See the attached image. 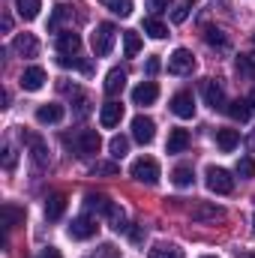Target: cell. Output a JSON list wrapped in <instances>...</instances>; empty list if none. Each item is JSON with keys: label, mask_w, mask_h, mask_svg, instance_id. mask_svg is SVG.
I'll list each match as a JSON object with an SVG mask.
<instances>
[{"label": "cell", "mask_w": 255, "mask_h": 258, "mask_svg": "<svg viewBox=\"0 0 255 258\" xmlns=\"http://www.w3.org/2000/svg\"><path fill=\"white\" fill-rule=\"evenodd\" d=\"M129 174H132L138 183L153 186V183H159V162H156L153 156H138V159L129 165Z\"/></svg>", "instance_id": "obj_1"}, {"label": "cell", "mask_w": 255, "mask_h": 258, "mask_svg": "<svg viewBox=\"0 0 255 258\" xmlns=\"http://www.w3.org/2000/svg\"><path fill=\"white\" fill-rule=\"evenodd\" d=\"M204 183H207V189L216 195H231L234 192V177L225 171V168H216V165H210L207 171H204Z\"/></svg>", "instance_id": "obj_2"}, {"label": "cell", "mask_w": 255, "mask_h": 258, "mask_svg": "<svg viewBox=\"0 0 255 258\" xmlns=\"http://www.w3.org/2000/svg\"><path fill=\"white\" fill-rule=\"evenodd\" d=\"M114 39H117V30H114V24H96L93 36H90L93 54H96V57H105V54H111V48H114Z\"/></svg>", "instance_id": "obj_3"}, {"label": "cell", "mask_w": 255, "mask_h": 258, "mask_svg": "<svg viewBox=\"0 0 255 258\" xmlns=\"http://www.w3.org/2000/svg\"><path fill=\"white\" fill-rule=\"evenodd\" d=\"M201 96H204V102H207L213 111L228 108V105H225V90H222V84L213 81V78H204V81H201Z\"/></svg>", "instance_id": "obj_4"}, {"label": "cell", "mask_w": 255, "mask_h": 258, "mask_svg": "<svg viewBox=\"0 0 255 258\" xmlns=\"http://www.w3.org/2000/svg\"><path fill=\"white\" fill-rule=\"evenodd\" d=\"M99 147H102V138H99L96 129H81V132L75 135V150H78L81 156H96Z\"/></svg>", "instance_id": "obj_5"}, {"label": "cell", "mask_w": 255, "mask_h": 258, "mask_svg": "<svg viewBox=\"0 0 255 258\" xmlns=\"http://www.w3.org/2000/svg\"><path fill=\"white\" fill-rule=\"evenodd\" d=\"M69 237L72 240H90V237H96V231H99V225H96V219L93 216H78V219H72L69 222Z\"/></svg>", "instance_id": "obj_6"}, {"label": "cell", "mask_w": 255, "mask_h": 258, "mask_svg": "<svg viewBox=\"0 0 255 258\" xmlns=\"http://www.w3.org/2000/svg\"><path fill=\"white\" fill-rule=\"evenodd\" d=\"M45 81H48V75H45V69H42V66H27V69L21 72V78H18L21 90H27V93L42 90V87H45Z\"/></svg>", "instance_id": "obj_7"}, {"label": "cell", "mask_w": 255, "mask_h": 258, "mask_svg": "<svg viewBox=\"0 0 255 258\" xmlns=\"http://www.w3.org/2000/svg\"><path fill=\"white\" fill-rule=\"evenodd\" d=\"M195 69V57H192L189 48H174L171 57H168V72L171 75H186Z\"/></svg>", "instance_id": "obj_8"}, {"label": "cell", "mask_w": 255, "mask_h": 258, "mask_svg": "<svg viewBox=\"0 0 255 258\" xmlns=\"http://www.w3.org/2000/svg\"><path fill=\"white\" fill-rule=\"evenodd\" d=\"M132 138H135L138 144H150V141L156 138V123H153L147 114L132 117Z\"/></svg>", "instance_id": "obj_9"}, {"label": "cell", "mask_w": 255, "mask_h": 258, "mask_svg": "<svg viewBox=\"0 0 255 258\" xmlns=\"http://www.w3.org/2000/svg\"><path fill=\"white\" fill-rule=\"evenodd\" d=\"M168 108H171L177 117H183V120L195 117V99H192L189 90H180V93H174V96H171V102H168Z\"/></svg>", "instance_id": "obj_10"}, {"label": "cell", "mask_w": 255, "mask_h": 258, "mask_svg": "<svg viewBox=\"0 0 255 258\" xmlns=\"http://www.w3.org/2000/svg\"><path fill=\"white\" fill-rule=\"evenodd\" d=\"M12 51H15L18 57H36V54H39V39H36L33 33H18V36L12 39Z\"/></svg>", "instance_id": "obj_11"}, {"label": "cell", "mask_w": 255, "mask_h": 258, "mask_svg": "<svg viewBox=\"0 0 255 258\" xmlns=\"http://www.w3.org/2000/svg\"><path fill=\"white\" fill-rule=\"evenodd\" d=\"M120 120H123V105L120 102H105L102 105V111H99V123L105 129H114V126H120Z\"/></svg>", "instance_id": "obj_12"}, {"label": "cell", "mask_w": 255, "mask_h": 258, "mask_svg": "<svg viewBox=\"0 0 255 258\" xmlns=\"http://www.w3.org/2000/svg\"><path fill=\"white\" fill-rule=\"evenodd\" d=\"M156 96H159L156 81H141V84L132 90V102H135V105H153V102H156Z\"/></svg>", "instance_id": "obj_13"}, {"label": "cell", "mask_w": 255, "mask_h": 258, "mask_svg": "<svg viewBox=\"0 0 255 258\" xmlns=\"http://www.w3.org/2000/svg\"><path fill=\"white\" fill-rule=\"evenodd\" d=\"M63 114H66L63 105H57V102H45V105L36 108V120H39V123H60Z\"/></svg>", "instance_id": "obj_14"}, {"label": "cell", "mask_w": 255, "mask_h": 258, "mask_svg": "<svg viewBox=\"0 0 255 258\" xmlns=\"http://www.w3.org/2000/svg\"><path fill=\"white\" fill-rule=\"evenodd\" d=\"M21 138L30 144V150H33V159H36V165H48V147H45V141L39 138V135H30V132H21Z\"/></svg>", "instance_id": "obj_15"}, {"label": "cell", "mask_w": 255, "mask_h": 258, "mask_svg": "<svg viewBox=\"0 0 255 258\" xmlns=\"http://www.w3.org/2000/svg\"><path fill=\"white\" fill-rule=\"evenodd\" d=\"M240 144V132L237 129H216V147L222 153H231Z\"/></svg>", "instance_id": "obj_16"}, {"label": "cell", "mask_w": 255, "mask_h": 258, "mask_svg": "<svg viewBox=\"0 0 255 258\" xmlns=\"http://www.w3.org/2000/svg\"><path fill=\"white\" fill-rule=\"evenodd\" d=\"M189 132H186V129H171V132H168V144H165V150H168V153H183V150H186V147H189Z\"/></svg>", "instance_id": "obj_17"}, {"label": "cell", "mask_w": 255, "mask_h": 258, "mask_svg": "<svg viewBox=\"0 0 255 258\" xmlns=\"http://www.w3.org/2000/svg\"><path fill=\"white\" fill-rule=\"evenodd\" d=\"M78 48H81V36L78 33H72V30L57 33V51L60 54H78Z\"/></svg>", "instance_id": "obj_18"}, {"label": "cell", "mask_w": 255, "mask_h": 258, "mask_svg": "<svg viewBox=\"0 0 255 258\" xmlns=\"http://www.w3.org/2000/svg\"><path fill=\"white\" fill-rule=\"evenodd\" d=\"M123 87H126V72L123 69H111L105 75V93L108 96H117V93H123Z\"/></svg>", "instance_id": "obj_19"}, {"label": "cell", "mask_w": 255, "mask_h": 258, "mask_svg": "<svg viewBox=\"0 0 255 258\" xmlns=\"http://www.w3.org/2000/svg\"><path fill=\"white\" fill-rule=\"evenodd\" d=\"M171 183H174L177 189H189L192 183H195V171H192V165H177V168L171 171Z\"/></svg>", "instance_id": "obj_20"}, {"label": "cell", "mask_w": 255, "mask_h": 258, "mask_svg": "<svg viewBox=\"0 0 255 258\" xmlns=\"http://www.w3.org/2000/svg\"><path fill=\"white\" fill-rule=\"evenodd\" d=\"M234 120H240V123H246L249 120V114H252V105H249V99H234L228 108H225Z\"/></svg>", "instance_id": "obj_21"}, {"label": "cell", "mask_w": 255, "mask_h": 258, "mask_svg": "<svg viewBox=\"0 0 255 258\" xmlns=\"http://www.w3.org/2000/svg\"><path fill=\"white\" fill-rule=\"evenodd\" d=\"M219 216H222V207H216V204H195L192 207V219H198V222L219 219Z\"/></svg>", "instance_id": "obj_22"}, {"label": "cell", "mask_w": 255, "mask_h": 258, "mask_svg": "<svg viewBox=\"0 0 255 258\" xmlns=\"http://www.w3.org/2000/svg\"><path fill=\"white\" fill-rule=\"evenodd\" d=\"M63 210H66V198L60 192H54V195H48V201H45V216L48 219H60L63 216Z\"/></svg>", "instance_id": "obj_23"}, {"label": "cell", "mask_w": 255, "mask_h": 258, "mask_svg": "<svg viewBox=\"0 0 255 258\" xmlns=\"http://www.w3.org/2000/svg\"><path fill=\"white\" fill-rule=\"evenodd\" d=\"M147 258H183V249L180 246H174V243H156Z\"/></svg>", "instance_id": "obj_24"}, {"label": "cell", "mask_w": 255, "mask_h": 258, "mask_svg": "<svg viewBox=\"0 0 255 258\" xmlns=\"http://www.w3.org/2000/svg\"><path fill=\"white\" fill-rule=\"evenodd\" d=\"M111 204H114V201H108L105 195H93L90 192L87 198H84V207H87V210H96V213H102V216H108Z\"/></svg>", "instance_id": "obj_25"}, {"label": "cell", "mask_w": 255, "mask_h": 258, "mask_svg": "<svg viewBox=\"0 0 255 258\" xmlns=\"http://www.w3.org/2000/svg\"><path fill=\"white\" fill-rule=\"evenodd\" d=\"M144 33H147L150 39H165V36H168V27H165L159 18L150 15V18H144Z\"/></svg>", "instance_id": "obj_26"}, {"label": "cell", "mask_w": 255, "mask_h": 258, "mask_svg": "<svg viewBox=\"0 0 255 258\" xmlns=\"http://www.w3.org/2000/svg\"><path fill=\"white\" fill-rule=\"evenodd\" d=\"M18 222H24V210L15 204H3V228H15Z\"/></svg>", "instance_id": "obj_27"}, {"label": "cell", "mask_w": 255, "mask_h": 258, "mask_svg": "<svg viewBox=\"0 0 255 258\" xmlns=\"http://www.w3.org/2000/svg\"><path fill=\"white\" fill-rule=\"evenodd\" d=\"M15 6H18V15H21L24 21H33V18L39 15V9H42L39 0H15Z\"/></svg>", "instance_id": "obj_28"}, {"label": "cell", "mask_w": 255, "mask_h": 258, "mask_svg": "<svg viewBox=\"0 0 255 258\" xmlns=\"http://www.w3.org/2000/svg\"><path fill=\"white\" fill-rule=\"evenodd\" d=\"M108 222H111V228L120 234V231H129L126 225V213H123V207H117V204H111V210H108Z\"/></svg>", "instance_id": "obj_29"}, {"label": "cell", "mask_w": 255, "mask_h": 258, "mask_svg": "<svg viewBox=\"0 0 255 258\" xmlns=\"http://www.w3.org/2000/svg\"><path fill=\"white\" fill-rule=\"evenodd\" d=\"M108 12H114V15H120V18H126L132 15V0H99Z\"/></svg>", "instance_id": "obj_30"}, {"label": "cell", "mask_w": 255, "mask_h": 258, "mask_svg": "<svg viewBox=\"0 0 255 258\" xmlns=\"http://www.w3.org/2000/svg\"><path fill=\"white\" fill-rule=\"evenodd\" d=\"M123 51H126V57H135L141 51V36L135 30H123Z\"/></svg>", "instance_id": "obj_31"}, {"label": "cell", "mask_w": 255, "mask_h": 258, "mask_svg": "<svg viewBox=\"0 0 255 258\" xmlns=\"http://www.w3.org/2000/svg\"><path fill=\"white\" fill-rule=\"evenodd\" d=\"M108 150H111L114 159H123V156L129 153V138L126 135H114V138L108 141Z\"/></svg>", "instance_id": "obj_32"}, {"label": "cell", "mask_w": 255, "mask_h": 258, "mask_svg": "<svg viewBox=\"0 0 255 258\" xmlns=\"http://www.w3.org/2000/svg\"><path fill=\"white\" fill-rule=\"evenodd\" d=\"M69 15H72V9H69L66 3H57V6H54V12H51L48 30H57V27H60V21H63V18H69Z\"/></svg>", "instance_id": "obj_33"}, {"label": "cell", "mask_w": 255, "mask_h": 258, "mask_svg": "<svg viewBox=\"0 0 255 258\" xmlns=\"http://www.w3.org/2000/svg\"><path fill=\"white\" fill-rule=\"evenodd\" d=\"M204 39H207L210 45H216V48H228V36H225L222 30H216V27H207V30H204Z\"/></svg>", "instance_id": "obj_34"}, {"label": "cell", "mask_w": 255, "mask_h": 258, "mask_svg": "<svg viewBox=\"0 0 255 258\" xmlns=\"http://www.w3.org/2000/svg\"><path fill=\"white\" fill-rule=\"evenodd\" d=\"M237 174H240L243 180L255 177V159L252 156H240V159H237Z\"/></svg>", "instance_id": "obj_35"}, {"label": "cell", "mask_w": 255, "mask_h": 258, "mask_svg": "<svg viewBox=\"0 0 255 258\" xmlns=\"http://www.w3.org/2000/svg\"><path fill=\"white\" fill-rule=\"evenodd\" d=\"M237 72L240 75H255V54H240L237 57Z\"/></svg>", "instance_id": "obj_36"}, {"label": "cell", "mask_w": 255, "mask_h": 258, "mask_svg": "<svg viewBox=\"0 0 255 258\" xmlns=\"http://www.w3.org/2000/svg\"><path fill=\"white\" fill-rule=\"evenodd\" d=\"M60 66H66V69H81V72H90V63H81L75 54H60Z\"/></svg>", "instance_id": "obj_37"}, {"label": "cell", "mask_w": 255, "mask_h": 258, "mask_svg": "<svg viewBox=\"0 0 255 258\" xmlns=\"http://www.w3.org/2000/svg\"><path fill=\"white\" fill-rule=\"evenodd\" d=\"M90 171H93V174H108V177H111V174H117L120 168H117V162H96Z\"/></svg>", "instance_id": "obj_38"}, {"label": "cell", "mask_w": 255, "mask_h": 258, "mask_svg": "<svg viewBox=\"0 0 255 258\" xmlns=\"http://www.w3.org/2000/svg\"><path fill=\"white\" fill-rule=\"evenodd\" d=\"M3 168H6V171H12V168H15V150H12L9 144L3 147Z\"/></svg>", "instance_id": "obj_39"}, {"label": "cell", "mask_w": 255, "mask_h": 258, "mask_svg": "<svg viewBox=\"0 0 255 258\" xmlns=\"http://www.w3.org/2000/svg\"><path fill=\"white\" fill-rule=\"evenodd\" d=\"M186 15H189V6L183 3V6H177V9L171 12V21H174V24H183V21H186Z\"/></svg>", "instance_id": "obj_40"}, {"label": "cell", "mask_w": 255, "mask_h": 258, "mask_svg": "<svg viewBox=\"0 0 255 258\" xmlns=\"http://www.w3.org/2000/svg\"><path fill=\"white\" fill-rule=\"evenodd\" d=\"M171 6V0H147V9L150 12H165Z\"/></svg>", "instance_id": "obj_41"}, {"label": "cell", "mask_w": 255, "mask_h": 258, "mask_svg": "<svg viewBox=\"0 0 255 258\" xmlns=\"http://www.w3.org/2000/svg\"><path fill=\"white\" fill-rule=\"evenodd\" d=\"M159 57H147V63H144V72H147V75H156V72H159Z\"/></svg>", "instance_id": "obj_42"}, {"label": "cell", "mask_w": 255, "mask_h": 258, "mask_svg": "<svg viewBox=\"0 0 255 258\" xmlns=\"http://www.w3.org/2000/svg\"><path fill=\"white\" fill-rule=\"evenodd\" d=\"M87 105H90V102H87V96H81V99H78V108H75V114H78V117H84V114H87Z\"/></svg>", "instance_id": "obj_43"}, {"label": "cell", "mask_w": 255, "mask_h": 258, "mask_svg": "<svg viewBox=\"0 0 255 258\" xmlns=\"http://www.w3.org/2000/svg\"><path fill=\"white\" fill-rule=\"evenodd\" d=\"M42 258H63V255H60L57 246H45V249H42Z\"/></svg>", "instance_id": "obj_44"}, {"label": "cell", "mask_w": 255, "mask_h": 258, "mask_svg": "<svg viewBox=\"0 0 255 258\" xmlns=\"http://www.w3.org/2000/svg\"><path fill=\"white\" fill-rule=\"evenodd\" d=\"M129 237H132L135 243H141V240H144V231H141V228H132V231H129Z\"/></svg>", "instance_id": "obj_45"}, {"label": "cell", "mask_w": 255, "mask_h": 258, "mask_svg": "<svg viewBox=\"0 0 255 258\" xmlns=\"http://www.w3.org/2000/svg\"><path fill=\"white\" fill-rule=\"evenodd\" d=\"M249 105H252V108H255V90H252V93H249Z\"/></svg>", "instance_id": "obj_46"}, {"label": "cell", "mask_w": 255, "mask_h": 258, "mask_svg": "<svg viewBox=\"0 0 255 258\" xmlns=\"http://www.w3.org/2000/svg\"><path fill=\"white\" fill-rule=\"evenodd\" d=\"M183 3H186V6H192V3H198V0H183Z\"/></svg>", "instance_id": "obj_47"}, {"label": "cell", "mask_w": 255, "mask_h": 258, "mask_svg": "<svg viewBox=\"0 0 255 258\" xmlns=\"http://www.w3.org/2000/svg\"><path fill=\"white\" fill-rule=\"evenodd\" d=\"M252 234H255V219H252Z\"/></svg>", "instance_id": "obj_48"}, {"label": "cell", "mask_w": 255, "mask_h": 258, "mask_svg": "<svg viewBox=\"0 0 255 258\" xmlns=\"http://www.w3.org/2000/svg\"><path fill=\"white\" fill-rule=\"evenodd\" d=\"M201 258H216V255H201Z\"/></svg>", "instance_id": "obj_49"}, {"label": "cell", "mask_w": 255, "mask_h": 258, "mask_svg": "<svg viewBox=\"0 0 255 258\" xmlns=\"http://www.w3.org/2000/svg\"><path fill=\"white\" fill-rule=\"evenodd\" d=\"M252 39H255V36H252Z\"/></svg>", "instance_id": "obj_50"}, {"label": "cell", "mask_w": 255, "mask_h": 258, "mask_svg": "<svg viewBox=\"0 0 255 258\" xmlns=\"http://www.w3.org/2000/svg\"><path fill=\"white\" fill-rule=\"evenodd\" d=\"M93 258H96V255H93Z\"/></svg>", "instance_id": "obj_51"}]
</instances>
